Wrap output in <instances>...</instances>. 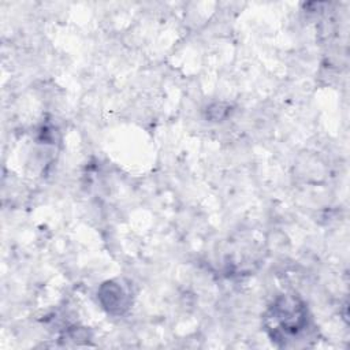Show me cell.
Instances as JSON below:
<instances>
[{"mask_svg": "<svg viewBox=\"0 0 350 350\" xmlns=\"http://www.w3.org/2000/svg\"><path fill=\"white\" fill-rule=\"evenodd\" d=\"M273 320L284 334H297L306 323L305 310L294 298H284L273 308Z\"/></svg>", "mask_w": 350, "mask_h": 350, "instance_id": "obj_1", "label": "cell"}]
</instances>
